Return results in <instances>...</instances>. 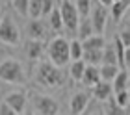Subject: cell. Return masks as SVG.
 <instances>
[{
  "instance_id": "cell-25",
  "label": "cell",
  "mask_w": 130,
  "mask_h": 115,
  "mask_svg": "<svg viewBox=\"0 0 130 115\" xmlns=\"http://www.w3.org/2000/svg\"><path fill=\"white\" fill-rule=\"evenodd\" d=\"M71 59L73 61H82L84 59V45L78 39L71 41Z\"/></svg>"
},
{
  "instance_id": "cell-16",
  "label": "cell",
  "mask_w": 130,
  "mask_h": 115,
  "mask_svg": "<svg viewBox=\"0 0 130 115\" xmlns=\"http://www.w3.org/2000/svg\"><path fill=\"white\" fill-rule=\"evenodd\" d=\"M128 82H130V72L128 71H121L117 78L113 80V91L121 93V91H128Z\"/></svg>"
},
{
  "instance_id": "cell-35",
  "label": "cell",
  "mask_w": 130,
  "mask_h": 115,
  "mask_svg": "<svg viewBox=\"0 0 130 115\" xmlns=\"http://www.w3.org/2000/svg\"><path fill=\"white\" fill-rule=\"evenodd\" d=\"M26 115H35V113L34 111H26Z\"/></svg>"
},
{
  "instance_id": "cell-33",
  "label": "cell",
  "mask_w": 130,
  "mask_h": 115,
  "mask_svg": "<svg viewBox=\"0 0 130 115\" xmlns=\"http://www.w3.org/2000/svg\"><path fill=\"white\" fill-rule=\"evenodd\" d=\"M93 115H106V113H104V110H97V111L93 113Z\"/></svg>"
},
{
  "instance_id": "cell-32",
  "label": "cell",
  "mask_w": 130,
  "mask_h": 115,
  "mask_svg": "<svg viewBox=\"0 0 130 115\" xmlns=\"http://www.w3.org/2000/svg\"><path fill=\"white\" fill-rule=\"evenodd\" d=\"M125 67L130 69V48H126V56H125Z\"/></svg>"
},
{
  "instance_id": "cell-31",
  "label": "cell",
  "mask_w": 130,
  "mask_h": 115,
  "mask_svg": "<svg viewBox=\"0 0 130 115\" xmlns=\"http://www.w3.org/2000/svg\"><path fill=\"white\" fill-rule=\"evenodd\" d=\"M0 115H17V111L11 110V108L2 100V102H0Z\"/></svg>"
},
{
  "instance_id": "cell-29",
  "label": "cell",
  "mask_w": 130,
  "mask_h": 115,
  "mask_svg": "<svg viewBox=\"0 0 130 115\" xmlns=\"http://www.w3.org/2000/svg\"><path fill=\"white\" fill-rule=\"evenodd\" d=\"M115 100H117V104H119L123 110H126L128 104H130V91H121V93H115Z\"/></svg>"
},
{
  "instance_id": "cell-28",
  "label": "cell",
  "mask_w": 130,
  "mask_h": 115,
  "mask_svg": "<svg viewBox=\"0 0 130 115\" xmlns=\"http://www.w3.org/2000/svg\"><path fill=\"white\" fill-rule=\"evenodd\" d=\"M39 17H43V2L41 0H30V19L39 21Z\"/></svg>"
},
{
  "instance_id": "cell-14",
  "label": "cell",
  "mask_w": 130,
  "mask_h": 115,
  "mask_svg": "<svg viewBox=\"0 0 130 115\" xmlns=\"http://www.w3.org/2000/svg\"><path fill=\"white\" fill-rule=\"evenodd\" d=\"M128 9H130V0H117V2L111 6V9H110L111 19H113L115 22H119Z\"/></svg>"
},
{
  "instance_id": "cell-6",
  "label": "cell",
  "mask_w": 130,
  "mask_h": 115,
  "mask_svg": "<svg viewBox=\"0 0 130 115\" xmlns=\"http://www.w3.org/2000/svg\"><path fill=\"white\" fill-rule=\"evenodd\" d=\"M60 11H61L65 28H67L69 32H78L82 19H80V15H78L76 4L74 2H69V0H63V2H60Z\"/></svg>"
},
{
  "instance_id": "cell-10",
  "label": "cell",
  "mask_w": 130,
  "mask_h": 115,
  "mask_svg": "<svg viewBox=\"0 0 130 115\" xmlns=\"http://www.w3.org/2000/svg\"><path fill=\"white\" fill-rule=\"evenodd\" d=\"M26 100H28V96L24 91H13V93H9V95H6V98L4 102L8 104L11 110H15L17 115H21L22 111H24V108H26Z\"/></svg>"
},
{
  "instance_id": "cell-8",
  "label": "cell",
  "mask_w": 130,
  "mask_h": 115,
  "mask_svg": "<svg viewBox=\"0 0 130 115\" xmlns=\"http://www.w3.org/2000/svg\"><path fill=\"white\" fill-rule=\"evenodd\" d=\"M93 93L89 91H76L69 100V110H71V115H82L86 111L87 104H89Z\"/></svg>"
},
{
  "instance_id": "cell-22",
  "label": "cell",
  "mask_w": 130,
  "mask_h": 115,
  "mask_svg": "<svg viewBox=\"0 0 130 115\" xmlns=\"http://www.w3.org/2000/svg\"><path fill=\"white\" fill-rule=\"evenodd\" d=\"M60 4V2H58ZM50 19V28L54 30V32H61V28H65L63 24V17H61V11H60V6H56V9L52 11V15L48 17Z\"/></svg>"
},
{
  "instance_id": "cell-20",
  "label": "cell",
  "mask_w": 130,
  "mask_h": 115,
  "mask_svg": "<svg viewBox=\"0 0 130 115\" xmlns=\"http://www.w3.org/2000/svg\"><path fill=\"white\" fill-rule=\"evenodd\" d=\"M84 50H104L106 48V41L102 35H93L87 41H84Z\"/></svg>"
},
{
  "instance_id": "cell-24",
  "label": "cell",
  "mask_w": 130,
  "mask_h": 115,
  "mask_svg": "<svg viewBox=\"0 0 130 115\" xmlns=\"http://www.w3.org/2000/svg\"><path fill=\"white\" fill-rule=\"evenodd\" d=\"M76 9H78V15L80 19H89L91 11H93V2H89V0H76Z\"/></svg>"
},
{
  "instance_id": "cell-27",
  "label": "cell",
  "mask_w": 130,
  "mask_h": 115,
  "mask_svg": "<svg viewBox=\"0 0 130 115\" xmlns=\"http://www.w3.org/2000/svg\"><path fill=\"white\" fill-rule=\"evenodd\" d=\"M11 8L22 17H30V0H15L11 2Z\"/></svg>"
},
{
  "instance_id": "cell-21",
  "label": "cell",
  "mask_w": 130,
  "mask_h": 115,
  "mask_svg": "<svg viewBox=\"0 0 130 115\" xmlns=\"http://www.w3.org/2000/svg\"><path fill=\"white\" fill-rule=\"evenodd\" d=\"M113 46H115V54H117V59H119V67H121V71H126V67H125L126 46L123 45V41H121L119 35H115V37H113Z\"/></svg>"
},
{
  "instance_id": "cell-26",
  "label": "cell",
  "mask_w": 130,
  "mask_h": 115,
  "mask_svg": "<svg viewBox=\"0 0 130 115\" xmlns=\"http://www.w3.org/2000/svg\"><path fill=\"white\" fill-rule=\"evenodd\" d=\"M119 72H121L119 67H110V65H102V67H100V76H102V80L110 82V84H113V80L117 78Z\"/></svg>"
},
{
  "instance_id": "cell-30",
  "label": "cell",
  "mask_w": 130,
  "mask_h": 115,
  "mask_svg": "<svg viewBox=\"0 0 130 115\" xmlns=\"http://www.w3.org/2000/svg\"><path fill=\"white\" fill-rule=\"evenodd\" d=\"M119 37H121V41H123V45H125L126 48H130V26H128V28H123V30H121Z\"/></svg>"
},
{
  "instance_id": "cell-3",
  "label": "cell",
  "mask_w": 130,
  "mask_h": 115,
  "mask_svg": "<svg viewBox=\"0 0 130 115\" xmlns=\"http://www.w3.org/2000/svg\"><path fill=\"white\" fill-rule=\"evenodd\" d=\"M46 56L50 63L61 69L71 61V41H67L65 37H54L46 46Z\"/></svg>"
},
{
  "instance_id": "cell-15",
  "label": "cell",
  "mask_w": 130,
  "mask_h": 115,
  "mask_svg": "<svg viewBox=\"0 0 130 115\" xmlns=\"http://www.w3.org/2000/svg\"><path fill=\"white\" fill-rule=\"evenodd\" d=\"M93 34H95V26H93V22H91V17L89 19H84L80 22V28H78V41L84 43V41H87L89 37H93Z\"/></svg>"
},
{
  "instance_id": "cell-4",
  "label": "cell",
  "mask_w": 130,
  "mask_h": 115,
  "mask_svg": "<svg viewBox=\"0 0 130 115\" xmlns=\"http://www.w3.org/2000/svg\"><path fill=\"white\" fill-rule=\"evenodd\" d=\"M0 43L9 45V46H17L21 43L19 26L11 19V15H4L0 19Z\"/></svg>"
},
{
  "instance_id": "cell-9",
  "label": "cell",
  "mask_w": 130,
  "mask_h": 115,
  "mask_svg": "<svg viewBox=\"0 0 130 115\" xmlns=\"http://www.w3.org/2000/svg\"><path fill=\"white\" fill-rule=\"evenodd\" d=\"M26 34H28V39L30 41H43L48 37V28L43 21H30L26 24Z\"/></svg>"
},
{
  "instance_id": "cell-23",
  "label": "cell",
  "mask_w": 130,
  "mask_h": 115,
  "mask_svg": "<svg viewBox=\"0 0 130 115\" xmlns=\"http://www.w3.org/2000/svg\"><path fill=\"white\" fill-rule=\"evenodd\" d=\"M104 113L106 115H126V110H123V108L117 104V100H115V96H111V98L104 104Z\"/></svg>"
},
{
  "instance_id": "cell-12",
  "label": "cell",
  "mask_w": 130,
  "mask_h": 115,
  "mask_svg": "<svg viewBox=\"0 0 130 115\" xmlns=\"http://www.w3.org/2000/svg\"><path fill=\"white\" fill-rule=\"evenodd\" d=\"M26 56L32 61H41L45 56V43L43 41H30L26 43Z\"/></svg>"
},
{
  "instance_id": "cell-2",
  "label": "cell",
  "mask_w": 130,
  "mask_h": 115,
  "mask_svg": "<svg viewBox=\"0 0 130 115\" xmlns=\"http://www.w3.org/2000/svg\"><path fill=\"white\" fill-rule=\"evenodd\" d=\"M0 80L6 84H17V86H24L28 82L24 67L19 59L15 58H6L0 61Z\"/></svg>"
},
{
  "instance_id": "cell-7",
  "label": "cell",
  "mask_w": 130,
  "mask_h": 115,
  "mask_svg": "<svg viewBox=\"0 0 130 115\" xmlns=\"http://www.w3.org/2000/svg\"><path fill=\"white\" fill-rule=\"evenodd\" d=\"M91 22L95 26V34L102 35L108 22V8L102 2H93V11H91Z\"/></svg>"
},
{
  "instance_id": "cell-5",
  "label": "cell",
  "mask_w": 130,
  "mask_h": 115,
  "mask_svg": "<svg viewBox=\"0 0 130 115\" xmlns=\"http://www.w3.org/2000/svg\"><path fill=\"white\" fill-rule=\"evenodd\" d=\"M32 104L35 115H58L60 111V102L48 95H34Z\"/></svg>"
},
{
  "instance_id": "cell-1",
  "label": "cell",
  "mask_w": 130,
  "mask_h": 115,
  "mask_svg": "<svg viewBox=\"0 0 130 115\" xmlns=\"http://www.w3.org/2000/svg\"><path fill=\"white\" fill-rule=\"evenodd\" d=\"M35 84L41 87H60L65 84V74L50 61H41L35 69Z\"/></svg>"
},
{
  "instance_id": "cell-17",
  "label": "cell",
  "mask_w": 130,
  "mask_h": 115,
  "mask_svg": "<svg viewBox=\"0 0 130 115\" xmlns=\"http://www.w3.org/2000/svg\"><path fill=\"white\" fill-rule=\"evenodd\" d=\"M102 56L104 50H84V61L86 65H95V67H102Z\"/></svg>"
},
{
  "instance_id": "cell-36",
  "label": "cell",
  "mask_w": 130,
  "mask_h": 115,
  "mask_svg": "<svg viewBox=\"0 0 130 115\" xmlns=\"http://www.w3.org/2000/svg\"><path fill=\"white\" fill-rule=\"evenodd\" d=\"M128 91H130V82H128Z\"/></svg>"
},
{
  "instance_id": "cell-11",
  "label": "cell",
  "mask_w": 130,
  "mask_h": 115,
  "mask_svg": "<svg viewBox=\"0 0 130 115\" xmlns=\"http://www.w3.org/2000/svg\"><path fill=\"white\" fill-rule=\"evenodd\" d=\"M91 93H93V96H95L97 100H102V102H108L111 96L115 95V91H113V84H110V82H100V84H97L95 87L91 89Z\"/></svg>"
},
{
  "instance_id": "cell-34",
  "label": "cell",
  "mask_w": 130,
  "mask_h": 115,
  "mask_svg": "<svg viewBox=\"0 0 130 115\" xmlns=\"http://www.w3.org/2000/svg\"><path fill=\"white\" fill-rule=\"evenodd\" d=\"M126 115H130V104H128V108H126Z\"/></svg>"
},
{
  "instance_id": "cell-13",
  "label": "cell",
  "mask_w": 130,
  "mask_h": 115,
  "mask_svg": "<svg viewBox=\"0 0 130 115\" xmlns=\"http://www.w3.org/2000/svg\"><path fill=\"white\" fill-rule=\"evenodd\" d=\"M100 82H102V76H100V67H95V65H87L82 84H84V86H87V87H95L97 84H100Z\"/></svg>"
},
{
  "instance_id": "cell-19",
  "label": "cell",
  "mask_w": 130,
  "mask_h": 115,
  "mask_svg": "<svg viewBox=\"0 0 130 115\" xmlns=\"http://www.w3.org/2000/svg\"><path fill=\"white\" fill-rule=\"evenodd\" d=\"M102 65H110V67H117V65H119V59H117L113 43H111V45H106L104 56H102Z\"/></svg>"
},
{
  "instance_id": "cell-18",
  "label": "cell",
  "mask_w": 130,
  "mask_h": 115,
  "mask_svg": "<svg viewBox=\"0 0 130 115\" xmlns=\"http://www.w3.org/2000/svg\"><path fill=\"white\" fill-rule=\"evenodd\" d=\"M86 69H87V65L86 61L82 59V61H73L71 63V78H73L74 82H82L84 80V74H86Z\"/></svg>"
}]
</instances>
